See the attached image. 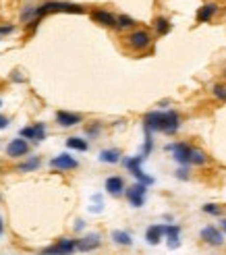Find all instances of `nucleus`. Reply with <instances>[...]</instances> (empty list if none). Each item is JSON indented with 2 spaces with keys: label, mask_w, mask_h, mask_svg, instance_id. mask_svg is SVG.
I'll use <instances>...</instances> for the list:
<instances>
[{
  "label": "nucleus",
  "mask_w": 226,
  "mask_h": 255,
  "mask_svg": "<svg viewBox=\"0 0 226 255\" xmlns=\"http://www.w3.org/2000/svg\"><path fill=\"white\" fill-rule=\"evenodd\" d=\"M52 13H73V15H81L85 13V6L81 4H75V2H60V0H48L35 8V19H42L46 15H52Z\"/></svg>",
  "instance_id": "obj_1"
},
{
  "label": "nucleus",
  "mask_w": 226,
  "mask_h": 255,
  "mask_svg": "<svg viewBox=\"0 0 226 255\" xmlns=\"http://www.w3.org/2000/svg\"><path fill=\"white\" fill-rule=\"evenodd\" d=\"M125 44L131 52H145L152 46V35L145 29H133L125 37Z\"/></svg>",
  "instance_id": "obj_2"
},
{
  "label": "nucleus",
  "mask_w": 226,
  "mask_h": 255,
  "mask_svg": "<svg viewBox=\"0 0 226 255\" xmlns=\"http://www.w3.org/2000/svg\"><path fill=\"white\" fill-rule=\"evenodd\" d=\"M79 249V239H58L52 247L44 249L42 255H73L75 251Z\"/></svg>",
  "instance_id": "obj_3"
},
{
  "label": "nucleus",
  "mask_w": 226,
  "mask_h": 255,
  "mask_svg": "<svg viewBox=\"0 0 226 255\" xmlns=\"http://www.w3.org/2000/svg\"><path fill=\"white\" fill-rule=\"evenodd\" d=\"M143 158L145 156H133V158H125L122 160V164L127 166V170L131 174H133L137 178V183H143V185H152L154 183V178L152 176H147L143 170H141V162H143Z\"/></svg>",
  "instance_id": "obj_4"
},
{
  "label": "nucleus",
  "mask_w": 226,
  "mask_h": 255,
  "mask_svg": "<svg viewBox=\"0 0 226 255\" xmlns=\"http://www.w3.org/2000/svg\"><path fill=\"white\" fill-rule=\"evenodd\" d=\"M166 152H172V158L181 166H189L191 164V152H193V147L189 143H185V141H178V143H168L166 145Z\"/></svg>",
  "instance_id": "obj_5"
},
{
  "label": "nucleus",
  "mask_w": 226,
  "mask_h": 255,
  "mask_svg": "<svg viewBox=\"0 0 226 255\" xmlns=\"http://www.w3.org/2000/svg\"><path fill=\"white\" fill-rule=\"evenodd\" d=\"M127 199H129V203L133 205V207H141L145 203V195H147V185H143V183H135L133 187H129L127 189Z\"/></svg>",
  "instance_id": "obj_6"
},
{
  "label": "nucleus",
  "mask_w": 226,
  "mask_h": 255,
  "mask_svg": "<svg viewBox=\"0 0 226 255\" xmlns=\"http://www.w3.org/2000/svg\"><path fill=\"white\" fill-rule=\"evenodd\" d=\"M199 237L203 243L212 245V247H222L224 245V232L220 228H216V226H203Z\"/></svg>",
  "instance_id": "obj_7"
},
{
  "label": "nucleus",
  "mask_w": 226,
  "mask_h": 255,
  "mask_svg": "<svg viewBox=\"0 0 226 255\" xmlns=\"http://www.w3.org/2000/svg\"><path fill=\"white\" fill-rule=\"evenodd\" d=\"M27 154H29V143H27V139H23V137H17L6 145L8 158H23Z\"/></svg>",
  "instance_id": "obj_8"
},
{
  "label": "nucleus",
  "mask_w": 226,
  "mask_h": 255,
  "mask_svg": "<svg viewBox=\"0 0 226 255\" xmlns=\"http://www.w3.org/2000/svg\"><path fill=\"white\" fill-rule=\"evenodd\" d=\"M21 137L23 139H31L33 143H40V141L46 139V125L44 122H33L31 127L21 129Z\"/></svg>",
  "instance_id": "obj_9"
},
{
  "label": "nucleus",
  "mask_w": 226,
  "mask_h": 255,
  "mask_svg": "<svg viewBox=\"0 0 226 255\" xmlns=\"http://www.w3.org/2000/svg\"><path fill=\"white\" fill-rule=\"evenodd\" d=\"M50 166L54 170H75L79 166V162L73 156H69V154H58L56 158L50 160Z\"/></svg>",
  "instance_id": "obj_10"
},
{
  "label": "nucleus",
  "mask_w": 226,
  "mask_h": 255,
  "mask_svg": "<svg viewBox=\"0 0 226 255\" xmlns=\"http://www.w3.org/2000/svg\"><path fill=\"white\" fill-rule=\"evenodd\" d=\"M106 191L112 195V197H120L127 193V187H125V181H122V176H108L106 178Z\"/></svg>",
  "instance_id": "obj_11"
},
{
  "label": "nucleus",
  "mask_w": 226,
  "mask_h": 255,
  "mask_svg": "<svg viewBox=\"0 0 226 255\" xmlns=\"http://www.w3.org/2000/svg\"><path fill=\"white\" fill-rule=\"evenodd\" d=\"M83 118L81 114H77V112H69V110H58L56 112V122H58L60 127H75L79 125Z\"/></svg>",
  "instance_id": "obj_12"
},
{
  "label": "nucleus",
  "mask_w": 226,
  "mask_h": 255,
  "mask_svg": "<svg viewBox=\"0 0 226 255\" xmlns=\"http://www.w3.org/2000/svg\"><path fill=\"white\" fill-rule=\"evenodd\" d=\"M102 245V239H100V234L98 232H89L85 234L83 239H79V251L83 253H87V251H96L98 247Z\"/></svg>",
  "instance_id": "obj_13"
},
{
  "label": "nucleus",
  "mask_w": 226,
  "mask_h": 255,
  "mask_svg": "<svg viewBox=\"0 0 226 255\" xmlns=\"http://www.w3.org/2000/svg\"><path fill=\"white\" fill-rule=\"evenodd\" d=\"M91 19L96 23L104 25V27H116V17L112 13H108V11H104V8H96V11H91Z\"/></svg>",
  "instance_id": "obj_14"
},
{
  "label": "nucleus",
  "mask_w": 226,
  "mask_h": 255,
  "mask_svg": "<svg viewBox=\"0 0 226 255\" xmlns=\"http://www.w3.org/2000/svg\"><path fill=\"white\" fill-rule=\"evenodd\" d=\"M164 237L168 239V247L176 249L178 245H181V241H178V237H181V226H176V224L164 226Z\"/></svg>",
  "instance_id": "obj_15"
},
{
  "label": "nucleus",
  "mask_w": 226,
  "mask_h": 255,
  "mask_svg": "<svg viewBox=\"0 0 226 255\" xmlns=\"http://www.w3.org/2000/svg\"><path fill=\"white\" fill-rule=\"evenodd\" d=\"M216 13H218V4H216V2L203 4L199 11H197V23H210Z\"/></svg>",
  "instance_id": "obj_16"
},
{
  "label": "nucleus",
  "mask_w": 226,
  "mask_h": 255,
  "mask_svg": "<svg viewBox=\"0 0 226 255\" xmlns=\"http://www.w3.org/2000/svg\"><path fill=\"white\" fill-rule=\"evenodd\" d=\"M162 239H164V226L162 224H154V226H149V228L145 230V241L149 245H158Z\"/></svg>",
  "instance_id": "obj_17"
},
{
  "label": "nucleus",
  "mask_w": 226,
  "mask_h": 255,
  "mask_svg": "<svg viewBox=\"0 0 226 255\" xmlns=\"http://www.w3.org/2000/svg\"><path fill=\"white\" fill-rule=\"evenodd\" d=\"M100 162H104V164H118L120 162V152L118 149H114V147H110V149H102L100 152Z\"/></svg>",
  "instance_id": "obj_18"
},
{
  "label": "nucleus",
  "mask_w": 226,
  "mask_h": 255,
  "mask_svg": "<svg viewBox=\"0 0 226 255\" xmlns=\"http://www.w3.org/2000/svg\"><path fill=\"white\" fill-rule=\"evenodd\" d=\"M112 241H114L116 245H122V247H131L133 245V239H131V234L125 232V230H112Z\"/></svg>",
  "instance_id": "obj_19"
},
{
  "label": "nucleus",
  "mask_w": 226,
  "mask_h": 255,
  "mask_svg": "<svg viewBox=\"0 0 226 255\" xmlns=\"http://www.w3.org/2000/svg\"><path fill=\"white\" fill-rule=\"evenodd\" d=\"M40 164H42V160L33 156V158H29V160H25V162L17 164V170H19V172H33V170L40 168Z\"/></svg>",
  "instance_id": "obj_20"
},
{
  "label": "nucleus",
  "mask_w": 226,
  "mask_h": 255,
  "mask_svg": "<svg viewBox=\"0 0 226 255\" xmlns=\"http://www.w3.org/2000/svg\"><path fill=\"white\" fill-rule=\"evenodd\" d=\"M67 147H69V149H75V152H87L89 143H87L85 139H81V137H69V139H67Z\"/></svg>",
  "instance_id": "obj_21"
},
{
  "label": "nucleus",
  "mask_w": 226,
  "mask_h": 255,
  "mask_svg": "<svg viewBox=\"0 0 226 255\" xmlns=\"http://www.w3.org/2000/svg\"><path fill=\"white\" fill-rule=\"evenodd\" d=\"M154 29L158 35H166L168 31L172 29V23L168 21L166 17H156V21H154Z\"/></svg>",
  "instance_id": "obj_22"
},
{
  "label": "nucleus",
  "mask_w": 226,
  "mask_h": 255,
  "mask_svg": "<svg viewBox=\"0 0 226 255\" xmlns=\"http://www.w3.org/2000/svg\"><path fill=\"white\" fill-rule=\"evenodd\" d=\"M203 164H208V154H205L203 149H199V147H193V152H191V166H203Z\"/></svg>",
  "instance_id": "obj_23"
},
{
  "label": "nucleus",
  "mask_w": 226,
  "mask_h": 255,
  "mask_svg": "<svg viewBox=\"0 0 226 255\" xmlns=\"http://www.w3.org/2000/svg\"><path fill=\"white\" fill-rule=\"evenodd\" d=\"M135 25H137V21L133 17H129V15H118L116 17V27L118 29H135Z\"/></svg>",
  "instance_id": "obj_24"
},
{
  "label": "nucleus",
  "mask_w": 226,
  "mask_h": 255,
  "mask_svg": "<svg viewBox=\"0 0 226 255\" xmlns=\"http://www.w3.org/2000/svg\"><path fill=\"white\" fill-rule=\"evenodd\" d=\"M212 93H214V98H216V100L226 102V85H222V83H216L214 87H212Z\"/></svg>",
  "instance_id": "obj_25"
},
{
  "label": "nucleus",
  "mask_w": 226,
  "mask_h": 255,
  "mask_svg": "<svg viewBox=\"0 0 226 255\" xmlns=\"http://www.w3.org/2000/svg\"><path fill=\"white\" fill-rule=\"evenodd\" d=\"M100 131H102V122L93 120V122H89V125L85 127V135L87 137H96V135H100Z\"/></svg>",
  "instance_id": "obj_26"
},
{
  "label": "nucleus",
  "mask_w": 226,
  "mask_h": 255,
  "mask_svg": "<svg viewBox=\"0 0 226 255\" xmlns=\"http://www.w3.org/2000/svg\"><path fill=\"white\" fill-rule=\"evenodd\" d=\"M35 8L37 6H25L23 8V13H21V21L23 23H31L33 19H35Z\"/></svg>",
  "instance_id": "obj_27"
},
{
  "label": "nucleus",
  "mask_w": 226,
  "mask_h": 255,
  "mask_svg": "<svg viewBox=\"0 0 226 255\" xmlns=\"http://www.w3.org/2000/svg\"><path fill=\"white\" fill-rule=\"evenodd\" d=\"M201 210H203V214H210V216H222V207L216 203H205Z\"/></svg>",
  "instance_id": "obj_28"
},
{
  "label": "nucleus",
  "mask_w": 226,
  "mask_h": 255,
  "mask_svg": "<svg viewBox=\"0 0 226 255\" xmlns=\"http://www.w3.org/2000/svg\"><path fill=\"white\" fill-rule=\"evenodd\" d=\"M13 31H15V25H13V23L0 25V40H2V37H6V35H11Z\"/></svg>",
  "instance_id": "obj_29"
},
{
  "label": "nucleus",
  "mask_w": 226,
  "mask_h": 255,
  "mask_svg": "<svg viewBox=\"0 0 226 255\" xmlns=\"http://www.w3.org/2000/svg\"><path fill=\"white\" fill-rule=\"evenodd\" d=\"M176 178H181V181H187V178H189V170H187V166L176 170Z\"/></svg>",
  "instance_id": "obj_30"
},
{
  "label": "nucleus",
  "mask_w": 226,
  "mask_h": 255,
  "mask_svg": "<svg viewBox=\"0 0 226 255\" xmlns=\"http://www.w3.org/2000/svg\"><path fill=\"white\" fill-rule=\"evenodd\" d=\"M8 122H11V120H8V116H2V114H0V129H6Z\"/></svg>",
  "instance_id": "obj_31"
},
{
  "label": "nucleus",
  "mask_w": 226,
  "mask_h": 255,
  "mask_svg": "<svg viewBox=\"0 0 226 255\" xmlns=\"http://www.w3.org/2000/svg\"><path fill=\"white\" fill-rule=\"evenodd\" d=\"M220 228H222V232L226 234V218H222V222H220Z\"/></svg>",
  "instance_id": "obj_32"
},
{
  "label": "nucleus",
  "mask_w": 226,
  "mask_h": 255,
  "mask_svg": "<svg viewBox=\"0 0 226 255\" xmlns=\"http://www.w3.org/2000/svg\"><path fill=\"white\" fill-rule=\"evenodd\" d=\"M0 234H2V218H0Z\"/></svg>",
  "instance_id": "obj_33"
},
{
  "label": "nucleus",
  "mask_w": 226,
  "mask_h": 255,
  "mask_svg": "<svg viewBox=\"0 0 226 255\" xmlns=\"http://www.w3.org/2000/svg\"><path fill=\"white\" fill-rule=\"evenodd\" d=\"M224 77H226V69H224Z\"/></svg>",
  "instance_id": "obj_34"
},
{
  "label": "nucleus",
  "mask_w": 226,
  "mask_h": 255,
  "mask_svg": "<svg viewBox=\"0 0 226 255\" xmlns=\"http://www.w3.org/2000/svg\"><path fill=\"white\" fill-rule=\"evenodd\" d=\"M0 106H2V102H0Z\"/></svg>",
  "instance_id": "obj_35"
}]
</instances>
